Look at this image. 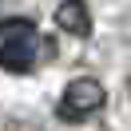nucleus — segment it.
Listing matches in <instances>:
<instances>
[{"mask_svg": "<svg viewBox=\"0 0 131 131\" xmlns=\"http://www.w3.org/2000/svg\"><path fill=\"white\" fill-rule=\"evenodd\" d=\"M36 52H40V40H36V32H24V36H4V44H0V68L4 72H32L36 68Z\"/></svg>", "mask_w": 131, "mask_h": 131, "instance_id": "nucleus-2", "label": "nucleus"}, {"mask_svg": "<svg viewBox=\"0 0 131 131\" xmlns=\"http://www.w3.org/2000/svg\"><path fill=\"white\" fill-rule=\"evenodd\" d=\"M24 32H36L28 16H12V20H4V24H0V36H24Z\"/></svg>", "mask_w": 131, "mask_h": 131, "instance_id": "nucleus-4", "label": "nucleus"}, {"mask_svg": "<svg viewBox=\"0 0 131 131\" xmlns=\"http://www.w3.org/2000/svg\"><path fill=\"white\" fill-rule=\"evenodd\" d=\"M56 24L64 28L68 36L88 40V36H91V8L83 4V0H60V8H56Z\"/></svg>", "mask_w": 131, "mask_h": 131, "instance_id": "nucleus-3", "label": "nucleus"}, {"mask_svg": "<svg viewBox=\"0 0 131 131\" xmlns=\"http://www.w3.org/2000/svg\"><path fill=\"white\" fill-rule=\"evenodd\" d=\"M103 99H107V91H103V83H99V80H91V75H75V80H68V88H64L60 119H64V123H80L83 115L99 111Z\"/></svg>", "mask_w": 131, "mask_h": 131, "instance_id": "nucleus-1", "label": "nucleus"}]
</instances>
